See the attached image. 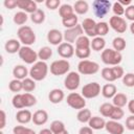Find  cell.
Instances as JSON below:
<instances>
[{"label": "cell", "instance_id": "1", "mask_svg": "<svg viewBox=\"0 0 134 134\" xmlns=\"http://www.w3.org/2000/svg\"><path fill=\"white\" fill-rule=\"evenodd\" d=\"M17 36L18 40L23 44V46H30L36 42V34L28 25L20 26L17 30Z\"/></svg>", "mask_w": 134, "mask_h": 134}, {"label": "cell", "instance_id": "2", "mask_svg": "<svg viewBox=\"0 0 134 134\" xmlns=\"http://www.w3.org/2000/svg\"><path fill=\"white\" fill-rule=\"evenodd\" d=\"M100 59L106 65L117 66L122 61V55L121 52H118L113 48H105L100 53Z\"/></svg>", "mask_w": 134, "mask_h": 134}, {"label": "cell", "instance_id": "3", "mask_svg": "<svg viewBox=\"0 0 134 134\" xmlns=\"http://www.w3.org/2000/svg\"><path fill=\"white\" fill-rule=\"evenodd\" d=\"M48 70H49V67L46 62L38 61L29 69V76L36 82H40V81H43L47 76Z\"/></svg>", "mask_w": 134, "mask_h": 134}, {"label": "cell", "instance_id": "4", "mask_svg": "<svg viewBox=\"0 0 134 134\" xmlns=\"http://www.w3.org/2000/svg\"><path fill=\"white\" fill-rule=\"evenodd\" d=\"M102 77L109 82V83H112V82H115L116 80L118 79H122L124 74H125V71H124V68L120 67L119 65L117 66H112V67H105L102 69Z\"/></svg>", "mask_w": 134, "mask_h": 134}, {"label": "cell", "instance_id": "5", "mask_svg": "<svg viewBox=\"0 0 134 134\" xmlns=\"http://www.w3.org/2000/svg\"><path fill=\"white\" fill-rule=\"evenodd\" d=\"M111 8H112V3L109 0H94L92 2L93 13L95 17H97L98 19L105 18L109 14Z\"/></svg>", "mask_w": 134, "mask_h": 134}, {"label": "cell", "instance_id": "6", "mask_svg": "<svg viewBox=\"0 0 134 134\" xmlns=\"http://www.w3.org/2000/svg\"><path fill=\"white\" fill-rule=\"evenodd\" d=\"M98 70H99V65L96 62H94V61L82 60L77 64V72L80 74L92 75V74L97 73Z\"/></svg>", "mask_w": 134, "mask_h": 134}, {"label": "cell", "instance_id": "7", "mask_svg": "<svg viewBox=\"0 0 134 134\" xmlns=\"http://www.w3.org/2000/svg\"><path fill=\"white\" fill-rule=\"evenodd\" d=\"M69 69H70V63L65 59L53 61L49 67L50 73L57 76L67 74L69 72Z\"/></svg>", "mask_w": 134, "mask_h": 134}, {"label": "cell", "instance_id": "8", "mask_svg": "<svg viewBox=\"0 0 134 134\" xmlns=\"http://www.w3.org/2000/svg\"><path fill=\"white\" fill-rule=\"evenodd\" d=\"M66 103L70 108L75 110H81L86 107V98L77 92L69 93L66 97Z\"/></svg>", "mask_w": 134, "mask_h": 134}, {"label": "cell", "instance_id": "9", "mask_svg": "<svg viewBox=\"0 0 134 134\" xmlns=\"http://www.w3.org/2000/svg\"><path fill=\"white\" fill-rule=\"evenodd\" d=\"M19 58L25 63V64H35L38 61V52H36L30 46H22L18 52Z\"/></svg>", "mask_w": 134, "mask_h": 134}, {"label": "cell", "instance_id": "10", "mask_svg": "<svg viewBox=\"0 0 134 134\" xmlns=\"http://www.w3.org/2000/svg\"><path fill=\"white\" fill-rule=\"evenodd\" d=\"M102 93V88L100 85L97 82H91L86 84L82 88V95L85 98H95Z\"/></svg>", "mask_w": 134, "mask_h": 134}, {"label": "cell", "instance_id": "11", "mask_svg": "<svg viewBox=\"0 0 134 134\" xmlns=\"http://www.w3.org/2000/svg\"><path fill=\"white\" fill-rule=\"evenodd\" d=\"M81 84V76L79 72L69 71L64 79V86L67 90L74 91L80 87Z\"/></svg>", "mask_w": 134, "mask_h": 134}, {"label": "cell", "instance_id": "12", "mask_svg": "<svg viewBox=\"0 0 134 134\" xmlns=\"http://www.w3.org/2000/svg\"><path fill=\"white\" fill-rule=\"evenodd\" d=\"M84 34H85V32H84V30H83V27H82V25H80V24H77V25L74 26V27L67 28V29H65V31L63 32L65 42H68V43H70V44L75 43V41H76L81 36H83Z\"/></svg>", "mask_w": 134, "mask_h": 134}, {"label": "cell", "instance_id": "13", "mask_svg": "<svg viewBox=\"0 0 134 134\" xmlns=\"http://www.w3.org/2000/svg\"><path fill=\"white\" fill-rule=\"evenodd\" d=\"M109 26L117 34H124L128 29V24L126 22V19H124L122 17H117V16L110 17Z\"/></svg>", "mask_w": 134, "mask_h": 134}, {"label": "cell", "instance_id": "14", "mask_svg": "<svg viewBox=\"0 0 134 134\" xmlns=\"http://www.w3.org/2000/svg\"><path fill=\"white\" fill-rule=\"evenodd\" d=\"M57 52L63 59H70L75 53V48L73 47L72 44H70L68 42H63L58 46Z\"/></svg>", "mask_w": 134, "mask_h": 134}, {"label": "cell", "instance_id": "15", "mask_svg": "<svg viewBox=\"0 0 134 134\" xmlns=\"http://www.w3.org/2000/svg\"><path fill=\"white\" fill-rule=\"evenodd\" d=\"M96 23L92 18H86L83 20L82 22V27H83V30L84 32L86 34L87 37H93L95 38L96 37V34H95V27H96Z\"/></svg>", "mask_w": 134, "mask_h": 134}, {"label": "cell", "instance_id": "16", "mask_svg": "<svg viewBox=\"0 0 134 134\" xmlns=\"http://www.w3.org/2000/svg\"><path fill=\"white\" fill-rule=\"evenodd\" d=\"M63 40H64V35L61 30L57 29V28H53V29H50L48 32H47V41L51 44V45H55V46H59L61 43H63Z\"/></svg>", "mask_w": 134, "mask_h": 134}, {"label": "cell", "instance_id": "17", "mask_svg": "<svg viewBox=\"0 0 134 134\" xmlns=\"http://www.w3.org/2000/svg\"><path fill=\"white\" fill-rule=\"evenodd\" d=\"M18 2V7L22 10L25 12L26 14H34L38 9V5L36 1L32 0H17Z\"/></svg>", "mask_w": 134, "mask_h": 134}, {"label": "cell", "instance_id": "18", "mask_svg": "<svg viewBox=\"0 0 134 134\" xmlns=\"http://www.w3.org/2000/svg\"><path fill=\"white\" fill-rule=\"evenodd\" d=\"M105 129L109 134H124L125 132V127L117 120H112V119L106 121Z\"/></svg>", "mask_w": 134, "mask_h": 134}, {"label": "cell", "instance_id": "19", "mask_svg": "<svg viewBox=\"0 0 134 134\" xmlns=\"http://www.w3.org/2000/svg\"><path fill=\"white\" fill-rule=\"evenodd\" d=\"M16 120L20 125H26L32 121V113L28 109H21L16 113Z\"/></svg>", "mask_w": 134, "mask_h": 134}, {"label": "cell", "instance_id": "20", "mask_svg": "<svg viewBox=\"0 0 134 134\" xmlns=\"http://www.w3.org/2000/svg\"><path fill=\"white\" fill-rule=\"evenodd\" d=\"M48 121V113L45 110H37L32 114V122L37 126L45 125Z\"/></svg>", "mask_w": 134, "mask_h": 134}, {"label": "cell", "instance_id": "21", "mask_svg": "<svg viewBox=\"0 0 134 134\" xmlns=\"http://www.w3.org/2000/svg\"><path fill=\"white\" fill-rule=\"evenodd\" d=\"M21 43L19 40L17 39H9L5 42L4 44V49L7 53H10V54H14V53H17L19 52L20 48H21Z\"/></svg>", "mask_w": 134, "mask_h": 134}, {"label": "cell", "instance_id": "22", "mask_svg": "<svg viewBox=\"0 0 134 134\" xmlns=\"http://www.w3.org/2000/svg\"><path fill=\"white\" fill-rule=\"evenodd\" d=\"M64 98H65L64 91L60 88H54L50 90L48 93V99L52 104H60Z\"/></svg>", "mask_w": 134, "mask_h": 134}, {"label": "cell", "instance_id": "23", "mask_svg": "<svg viewBox=\"0 0 134 134\" xmlns=\"http://www.w3.org/2000/svg\"><path fill=\"white\" fill-rule=\"evenodd\" d=\"M28 74H29V71L27 70V68L24 65H16L13 68V75L17 80L23 81L24 79L27 77Z\"/></svg>", "mask_w": 134, "mask_h": 134}, {"label": "cell", "instance_id": "24", "mask_svg": "<svg viewBox=\"0 0 134 134\" xmlns=\"http://www.w3.org/2000/svg\"><path fill=\"white\" fill-rule=\"evenodd\" d=\"M117 93V88L114 84H106L102 88V95L105 98H113L114 95Z\"/></svg>", "mask_w": 134, "mask_h": 134}, {"label": "cell", "instance_id": "25", "mask_svg": "<svg viewBox=\"0 0 134 134\" xmlns=\"http://www.w3.org/2000/svg\"><path fill=\"white\" fill-rule=\"evenodd\" d=\"M88 126L93 130H102L106 126V120L100 116H92L88 122Z\"/></svg>", "mask_w": 134, "mask_h": 134}, {"label": "cell", "instance_id": "26", "mask_svg": "<svg viewBox=\"0 0 134 134\" xmlns=\"http://www.w3.org/2000/svg\"><path fill=\"white\" fill-rule=\"evenodd\" d=\"M73 9H74V13L76 15H85L89 10V4H88L87 1L79 0V1H75L74 2Z\"/></svg>", "mask_w": 134, "mask_h": 134}, {"label": "cell", "instance_id": "27", "mask_svg": "<svg viewBox=\"0 0 134 134\" xmlns=\"http://www.w3.org/2000/svg\"><path fill=\"white\" fill-rule=\"evenodd\" d=\"M21 95H22L23 108H29L37 104V97L34 94L29 92H25V93H21Z\"/></svg>", "mask_w": 134, "mask_h": 134}, {"label": "cell", "instance_id": "28", "mask_svg": "<svg viewBox=\"0 0 134 134\" xmlns=\"http://www.w3.org/2000/svg\"><path fill=\"white\" fill-rule=\"evenodd\" d=\"M128 96L125 94V93H121V92H117L114 97L112 98V104L115 106V107H119V108H122L125 107L127 104H128Z\"/></svg>", "mask_w": 134, "mask_h": 134}, {"label": "cell", "instance_id": "29", "mask_svg": "<svg viewBox=\"0 0 134 134\" xmlns=\"http://www.w3.org/2000/svg\"><path fill=\"white\" fill-rule=\"evenodd\" d=\"M106 46V41L103 37H95L91 41V49L94 51H103Z\"/></svg>", "mask_w": 134, "mask_h": 134}, {"label": "cell", "instance_id": "30", "mask_svg": "<svg viewBox=\"0 0 134 134\" xmlns=\"http://www.w3.org/2000/svg\"><path fill=\"white\" fill-rule=\"evenodd\" d=\"M109 23L105 22V21H100L96 23V27H95V34L96 37H103L106 36L109 32Z\"/></svg>", "mask_w": 134, "mask_h": 134}, {"label": "cell", "instance_id": "31", "mask_svg": "<svg viewBox=\"0 0 134 134\" xmlns=\"http://www.w3.org/2000/svg\"><path fill=\"white\" fill-rule=\"evenodd\" d=\"M92 117V114H91V111L89 109H81L79 110L77 114H76V119L82 122V124H85V122H89V120L91 119Z\"/></svg>", "mask_w": 134, "mask_h": 134}, {"label": "cell", "instance_id": "32", "mask_svg": "<svg viewBox=\"0 0 134 134\" xmlns=\"http://www.w3.org/2000/svg\"><path fill=\"white\" fill-rule=\"evenodd\" d=\"M29 17H30V20L32 21V23H35V24H42L45 21V18H46L45 12L43 9H41V8H38Z\"/></svg>", "mask_w": 134, "mask_h": 134}, {"label": "cell", "instance_id": "33", "mask_svg": "<svg viewBox=\"0 0 134 134\" xmlns=\"http://www.w3.org/2000/svg\"><path fill=\"white\" fill-rule=\"evenodd\" d=\"M73 14H75V13H74L73 6L70 5V4H67V3L62 4L60 6V8H59V15H60V17L62 19L67 18V17H69V16H71Z\"/></svg>", "mask_w": 134, "mask_h": 134}, {"label": "cell", "instance_id": "34", "mask_svg": "<svg viewBox=\"0 0 134 134\" xmlns=\"http://www.w3.org/2000/svg\"><path fill=\"white\" fill-rule=\"evenodd\" d=\"M27 20H28V15L25 12H22V10L17 12L13 17L14 23L17 24V25H20V26H23L27 22Z\"/></svg>", "mask_w": 134, "mask_h": 134}, {"label": "cell", "instance_id": "35", "mask_svg": "<svg viewBox=\"0 0 134 134\" xmlns=\"http://www.w3.org/2000/svg\"><path fill=\"white\" fill-rule=\"evenodd\" d=\"M51 57H52V49L50 47H48V46H43L38 51V58L40 59V61L46 62Z\"/></svg>", "mask_w": 134, "mask_h": 134}, {"label": "cell", "instance_id": "36", "mask_svg": "<svg viewBox=\"0 0 134 134\" xmlns=\"http://www.w3.org/2000/svg\"><path fill=\"white\" fill-rule=\"evenodd\" d=\"M77 21H79L77 15H76V14H73V15L67 17V18L62 19V24H63V26L66 27V29H67V28H71V27L76 26V25H77Z\"/></svg>", "mask_w": 134, "mask_h": 134}, {"label": "cell", "instance_id": "37", "mask_svg": "<svg viewBox=\"0 0 134 134\" xmlns=\"http://www.w3.org/2000/svg\"><path fill=\"white\" fill-rule=\"evenodd\" d=\"M112 46H113L114 50H116L118 52H121L122 50H125V48L127 46V43H126V40L122 37H115L112 40Z\"/></svg>", "mask_w": 134, "mask_h": 134}, {"label": "cell", "instance_id": "38", "mask_svg": "<svg viewBox=\"0 0 134 134\" xmlns=\"http://www.w3.org/2000/svg\"><path fill=\"white\" fill-rule=\"evenodd\" d=\"M113 109H114V105H113V104L104 103V104H102V105L99 106L98 111H99V113H100L102 116H104V117H109V118H110V116H111V114H112V112H113Z\"/></svg>", "mask_w": 134, "mask_h": 134}, {"label": "cell", "instance_id": "39", "mask_svg": "<svg viewBox=\"0 0 134 134\" xmlns=\"http://www.w3.org/2000/svg\"><path fill=\"white\" fill-rule=\"evenodd\" d=\"M75 48H91V41L89 37L83 35L75 41Z\"/></svg>", "mask_w": 134, "mask_h": 134}, {"label": "cell", "instance_id": "40", "mask_svg": "<svg viewBox=\"0 0 134 134\" xmlns=\"http://www.w3.org/2000/svg\"><path fill=\"white\" fill-rule=\"evenodd\" d=\"M8 89L12 92H15L17 94L18 92H20L21 90H23V83H22V81L17 80V79L12 80L9 82V84H8Z\"/></svg>", "mask_w": 134, "mask_h": 134}, {"label": "cell", "instance_id": "41", "mask_svg": "<svg viewBox=\"0 0 134 134\" xmlns=\"http://www.w3.org/2000/svg\"><path fill=\"white\" fill-rule=\"evenodd\" d=\"M23 83V90L25 92H31L36 89V81L32 80L31 77H26L22 81Z\"/></svg>", "mask_w": 134, "mask_h": 134}, {"label": "cell", "instance_id": "42", "mask_svg": "<svg viewBox=\"0 0 134 134\" xmlns=\"http://www.w3.org/2000/svg\"><path fill=\"white\" fill-rule=\"evenodd\" d=\"M51 131H52V133L53 134H55V133H58V132H61V131H63V130H65L66 129V127H65V124L62 121V120H53L51 124H50V128H49Z\"/></svg>", "mask_w": 134, "mask_h": 134}, {"label": "cell", "instance_id": "43", "mask_svg": "<svg viewBox=\"0 0 134 134\" xmlns=\"http://www.w3.org/2000/svg\"><path fill=\"white\" fill-rule=\"evenodd\" d=\"M13 133L14 134H37L32 129L27 128V127H24L22 125H19V126L14 127Z\"/></svg>", "mask_w": 134, "mask_h": 134}, {"label": "cell", "instance_id": "44", "mask_svg": "<svg viewBox=\"0 0 134 134\" xmlns=\"http://www.w3.org/2000/svg\"><path fill=\"white\" fill-rule=\"evenodd\" d=\"M122 84L129 88L134 87V73L133 72L125 73L122 76Z\"/></svg>", "mask_w": 134, "mask_h": 134}, {"label": "cell", "instance_id": "45", "mask_svg": "<svg viewBox=\"0 0 134 134\" xmlns=\"http://www.w3.org/2000/svg\"><path fill=\"white\" fill-rule=\"evenodd\" d=\"M91 54V48H75V55L79 59L86 60Z\"/></svg>", "mask_w": 134, "mask_h": 134}, {"label": "cell", "instance_id": "46", "mask_svg": "<svg viewBox=\"0 0 134 134\" xmlns=\"http://www.w3.org/2000/svg\"><path fill=\"white\" fill-rule=\"evenodd\" d=\"M125 10H126V8L118 1L112 3V12L114 13V16L121 17L122 15H125Z\"/></svg>", "mask_w": 134, "mask_h": 134}, {"label": "cell", "instance_id": "47", "mask_svg": "<svg viewBox=\"0 0 134 134\" xmlns=\"http://www.w3.org/2000/svg\"><path fill=\"white\" fill-rule=\"evenodd\" d=\"M124 115H125V112H124L122 108H119V107H115L114 106V109H113V112H112L110 118L112 120H117L118 121V120H120L124 117Z\"/></svg>", "mask_w": 134, "mask_h": 134}, {"label": "cell", "instance_id": "48", "mask_svg": "<svg viewBox=\"0 0 134 134\" xmlns=\"http://www.w3.org/2000/svg\"><path fill=\"white\" fill-rule=\"evenodd\" d=\"M45 5H46V7L48 9L55 10L57 8H60V6L62 4H61V1L60 0H46L45 1Z\"/></svg>", "mask_w": 134, "mask_h": 134}, {"label": "cell", "instance_id": "49", "mask_svg": "<svg viewBox=\"0 0 134 134\" xmlns=\"http://www.w3.org/2000/svg\"><path fill=\"white\" fill-rule=\"evenodd\" d=\"M125 17H126L127 20H130V21L134 22V4H131L128 7H126Z\"/></svg>", "mask_w": 134, "mask_h": 134}, {"label": "cell", "instance_id": "50", "mask_svg": "<svg viewBox=\"0 0 134 134\" xmlns=\"http://www.w3.org/2000/svg\"><path fill=\"white\" fill-rule=\"evenodd\" d=\"M126 128L130 131H134V115H130L126 119Z\"/></svg>", "mask_w": 134, "mask_h": 134}, {"label": "cell", "instance_id": "51", "mask_svg": "<svg viewBox=\"0 0 134 134\" xmlns=\"http://www.w3.org/2000/svg\"><path fill=\"white\" fill-rule=\"evenodd\" d=\"M3 5L8 9H14V8L18 7V2H17V0H5L3 2Z\"/></svg>", "mask_w": 134, "mask_h": 134}, {"label": "cell", "instance_id": "52", "mask_svg": "<svg viewBox=\"0 0 134 134\" xmlns=\"http://www.w3.org/2000/svg\"><path fill=\"white\" fill-rule=\"evenodd\" d=\"M0 117H1V124H0V129H4V127L6 126V113L4 110L0 111Z\"/></svg>", "mask_w": 134, "mask_h": 134}, {"label": "cell", "instance_id": "53", "mask_svg": "<svg viewBox=\"0 0 134 134\" xmlns=\"http://www.w3.org/2000/svg\"><path fill=\"white\" fill-rule=\"evenodd\" d=\"M79 134H94L93 129H91L89 126H84L79 130Z\"/></svg>", "mask_w": 134, "mask_h": 134}, {"label": "cell", "instance_id": "54", "mask_svg": "<svg viewBox=\"0 0 134 134\" xmlns=\"http://www.w3.org/2000/svg\"><path fill=\"white\" fill-rule=\"evenodd\" d=\"M127 106H128L129 112H130L132 115H134V98H133V99H130V100L128 102Z\"/></svg>", "mask_w": 134, "mask_h": 134}, {"label": "cell", "instance_id": "55", "mask_svg": "<svg viewBox=\"0 0 134 134\" xmlns=\"http://www.w3.org/2000/svg\"><path fill=\"white\" fill-rule=\"evenodd\" d=\"M118 2H119L124 7H125V6H126V7H128L129 5H131V4H132V1H131V0H119Z\"/></svg>", "mask_w": 134, "mask_h": 134}, {"label": "cell", "instance_id": "56", "mask_svg": "<svg viewBox=\"0 0 134 134\" xmlns=\"http://www.w3.org/2000/svg\"><path fill=\"white\" fill-rule=\"evenodd\" d=\"M38 134H53V133L50 129H42V130H40V132Z\"/></svg>", "mask_w": 134, "mask_h": 134}, {"label": "cell", "instance_id": "57", "mask_svg": "<svg viewBox=\"0 0 134 134\" xmlns=\"http://www.w3.org/2000/svg\"><path fill=\"white\" fill-rule=\"evenodd\" d=\"M129 28H130V31H131V34L134 36V22H132V23L130 24V27H129Z\"/></svg>", "mask_w": 134, "mask_h": 134}, {"label": "cell", "instance_id": "58", "mask_svg": "<svg viewBox=\"0 0 134 134\" xmlns=\"http://www.w3.org/2000/svg\"><path fill=\"white\" fill-rule=\"evenodd\" d=\"M55 134H69V133H68V131L65 129V130H63V131H61V132H58V133H55Z\"/></svg>", "mask_w": 134, "mask_h": 134}, {"label": "cell", "instance_id": "59", "mask_svg": "<svg viewBox=\"0 0 134 134\" xmlns=\"http://www.w3.org/2000/svg\"><path fill=\"white\" fill-rule=\"evenodd\" d=\"M0 134H3V132H2V131H1V132H0Z\"/></svg>", "mask_w": 134, "mask_h": 134}]
</instances>
